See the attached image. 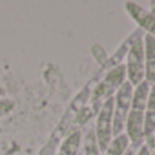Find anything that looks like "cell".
<instances>
[{
  "instance_id": "cell-17",
  "label": "cell",
  "mask_w": 155,
  "mask_h": 155,
  "mask_svg": "<svg viewBox=\"0 0 155 155\" xmlns=\"http://www.w3.org/2000/svg\"><path fill=\"white\" fill-rule=\"evenodd\" d=\"M102 155H108V153H102Z\"/></svg>"
},
{
  "instance_id": "cell-14",
  "label": "cell",
  "mask_w": 155,
  "mask_h": 155,
  "mask_svg": "<svg viewBox=\"0 0 155 155\" xmlns=\"http://www.w3.org/2000/svg\"><path fill=\"white\" fill-rule=\"evenodd\" d=\"M135 153H137V150H133L131 146H130V148H128V150L124 151V155H135Z\"/></svg>"
},
{
  "instance_id": "cell-18",
  "label": "cell",
  "mask_w": 155,
  "mask_h": 155,
  "mask_svg": "<svg viewBox=\"0 0 155 155\" xmlns=\"http://www.w3.org/2000/svg\"><path fill=\"white\" fill-rule=\"evenodd\" d=\"M153 137H155V135H153Z\"/></svg>"
},
{
  "instance_id": "cell-7",
  "label": "cell",
  "mask_w": 155,
  "mask_h": 155,
  "mask_svg": "<svg viewBox=\"0 0 155 155\" xmlns=\"http://www.w3.org/2000/svg\"><path fill=\"white\" fill-rule=\"evenodd\" d=\"M130 146H131V144H130L128 135H126V133H120V135H117V137L111 139V142H110L106 153H108V155H124V151H126Z\"/></svg>"
},
{
  "instance_id": "cell-3",
  "label": "cell",
  "mask_w": 155,
  "mask_h": 155,
  "mask_svg": "<svg viewBox=\"0 0 155 155\" xmlns=\"http://www.w3.org/2000/svg\"><path fill=\"white\" fill-rule=\"evenodd\" d=\"M124 133L128 135L133 150H139L144 144V111L130 110L124 124Z\"/></svg>"
},
{
  "instance_id": "cell-16",
  "label": "cell",
  "mask_w": 155,
  "mask_h": 155,
  "mask_svg": "<svg viewBox=\"0 0 155 155\" xmlns=\"http://www.w3.org/2000/svg\"><path fill=\"white\" fill-rule=\"evenodd\" d=\"M58 155H64V153H60V151H58Z\"/></svg>"
},
{
  "instance_id": "cell-4",
  "label": "cell",
  "mask_w": 155,
  "mask_h": 155,
  "mask_svg": "<svg viewBox=\"0 0 155 155\" xmlns=\"http://www.w3.org/2000/svg\"><path fill=\"white\" fill-rule=\"evenodd\" d=\"M124 8H126L128 15L140 26V29H144L148 35L155 37V17L150 13V9H144L137 2H126Z\"/></svg>"
},
{
  "instance_id": "cell-5",
  "label": "cell",
  "mask_w": 155,
  "mask_h": 155,
  "mask_svg": "<svg viewBox=\"0 0 155 155\" xmlns=\"http://www.w3.org/2000/svg\"><path fill=\"white\" fill-rule=\"evenodd\" d=\"M150 86L146 81H142L140 84H137L133 88V97H131V110L137 111H146V104H148V93H150Z\"/></svg>"
},
{
  "instance_id": "cell-11",
  "label": "cell",
  "mask_w": 155,
  "mask_h": 155,
  "mask_svg": "<svg viewBox=\"0 0 155 155\" xmlns=\"http://www.w3.org/2000/svg\"><path fill=\"white\" fill-rule=\"evenodd\" d=\"M148 111H155V84L150 86V93H148V104H146Z\"/></svg>"
},
{
  "instance_id": "cell-12",
  "label": "cell",
  "mask_w": 155,
  "mask_h": 155,
  "mask_svg": "<svg viewBox=\"0 0 155 155\" xmlns=\"http://www.w3.org/2000/svg\"><path fill=\"white\" fill-rule=\"evenodd\" d=\"M144 144L148 146L150 155H155V137H153V135H151V137H148V139L144 140Z\"/></svg>"
},
{
  "instance_id": "cell-6",
  "label": "cell",
  "mask_w": 155,
  "mask_h": 155,
  "mask_svg": "<svg viewBox=\"0 0 155 155\" xmlns=\"http://www.w3.org/2000/svg\"><path fill=\"white\" fill-rule=\"evenodd\" d=\"M81 144H82V133L79 130L71 131L60 144V153L64 155H77L81 150Z\"/></svg>"
},
{
  "instance_id": "cell-8",
  "label": "cell",
  "mask_w": 155,
  "mask_h": 155,
  "mask_svg": "<svg viewBox=\"0 0 155 155\" xmlns=\"http://www.w3.org/2000/svg\"><path fill=\"white\" fill-rule=\"evenodd\" d=\"M84 155H102L99 146H97V139H95V131L90 130L84 140Z\"/></svg>"
},
{
  "instance_id": "cell-15",
  "label": "cell",
  "mask_w": 155,
  "mask_h": 155,
  "mask_svg": "<svg viewBox=\"0 0 155 155\" xmlns=\"http://www.w3.org/2000/svg\"><path fill=\"white\" fill-rule=\"evenodd\" d=\"M4 95H6V90H4L2 84H0V99H4Z\"/></svg>"
},
{
  "instance_id": "cell-10",
  "label": "cell",
  "mask_w": 155,
  "mask_h": 155,
  "mask_svg": "<svg viewBox=\"0 0 155 155\" xmlns=\"http://www.w3.org/2000/svg\"><path fill=\"white\" fill-rule=\"evenodd\" d=\"M15 110V101H11V99H0V117H6V115H9L11 111Z\"/></svg>"
},
{
  "instance_id": "cell-9",
  "label": "cell",
  "mask_w": 155,
  "mask_h": 155,
  "mask_svg": "<svg viewBox=\"0 0 155 155\" xmlns=\"http://www.w3.org/2000/svg\"><path fill=\"white\" fill-rule=\"evenodd\" d=\"M155 135V111H144V140Z\"/></svg>"
},
{
  "instance_id": "cell-1",
  "label": "cell",
  "mask_w": 155,
  "mask_h": 155,
  "mask_svg": "<svg viewBox=\"0 0 155 155\" xmlns=\"http://www.w3.org/2000/svg\"><path fill=\"white\" fill-rule=\"evenodd\" d=\"M144 35L135 33V38L131 37L130 44H128V53H126V81L135 88L137 84H140L144 81V42H142Z\"/></svg>"
},
{
  "instance_id": "cell-13",
  "label": "cell",
  "mask_w": 155,
  "mask_h": 155,
  "mask_svg": "<svg viewBox=\"0 0 155 155\" xmlns=\"http://www.w3.org/2000/svg\"><path fill=\"white\" fill-rule=\"evenodd\" d=\"M135 155H150V151H148V146H146V144H142V146L137 150V153H135Z\"/></svg>"
},
{
  "instance_id": "cell-2",
  "label": "cell",
  "mask_w": 155,
  "mask_h": 155,
  "mask_svg": "<svg viewBox=\"0 0 155 155\" xmlns=\"http://www.w3.org/2000/svg\"><path fill=\"white\" fill-rule=\"evenodd\" d=\"M113 97L108 99L97 115V122H95V139H97V146L101 150V153H106L111 139H113Z\"/></svg>"
}]
</instances>
